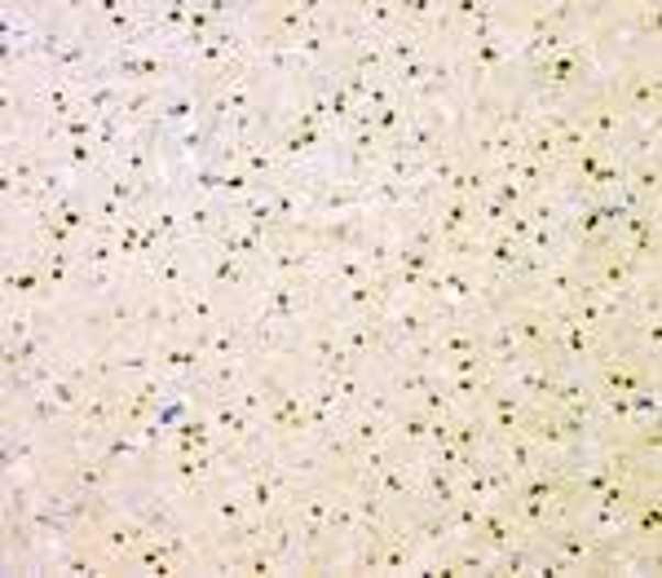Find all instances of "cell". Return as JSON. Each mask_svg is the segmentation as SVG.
<instances>
[{
  "label": "cell",
  "instance_id": "6da1fadb",
  "mask_svg": "<svg viewBox=\"0 0 662 578\" xmlns=\"http://www.w3.org/2000/svg\"><path fill=\"white\" fill-rule=\"evenodd\" d=\"M93 552H98V560H102V569L107 574H133V556H137V547L151 538V530L142 525V521H133L129 512H120V508H102L98 512V521L80 534Z\"/></svg>",
  "mask_w": 662,
  "mask_h": 578
},
{
  "label": "cell",
  "instance_id": "7a4b0ae2",
  "mask_svg": "<svg viewBox=\"0 0 662 578\" xmlns=\"http://www.w3.org/2000/svg\"><path fill=\"white\" fill-rule=\"evenodd\" d=\"M609 98L627 115H662V71L658 58H631L609 71Z\"/></svg>",
  "mask_w": 662,
  "mask_h": 578
},
{
  "label": "cell",
  "instance_id": "3957f363",
  "mask_svg": "<svg viewBox=\"0 0 662 578\" xmlns=\"http://www.w3.org/2000/svg\"><path fill=\"white\" fill-rule=\"evenodd\" d=\"M380 327H385L389 354H402L407 345H416V341H424V336L438 332V310H433L424 297H398V301L385 305ZM389 354H385V358H389Z\"/></svg>",
  "mask_w": 662,
  "mask_h": 578
},
{
  "label": "cell",
  "instance_id": "277c9868",
  "mask_svg": "<svg viewBox=\"0 0 662 578\" xmlns=\"http://www.w3.org/2000/svg\"><path fill=\"white\" fill-rule=\"evenodd\" d=\"M504 319L512 323V332H517V341H521L526 354L556 363V323H552V310H543L534 301H508Z\"/></svg>",
  "mask_w": 662,
  "mask_h": 578
},
{
  "label": "cell",
  "instance_id": "5b68a950",
  "mask_svg": "<svg viewBox=\"0 0 662 578\" xmlns=\"http://www.w3.org/2000/svg\"><path fill=\"white\" fill-rule=\"evenodd\" d=\"M495 380H499L504 389H512L517 398H526L530 407H548V402H552V389H556V380H561V363L526 354L517 367H508V371L495 376Z\"/></svg>",
  "mask_w": 662,
  "mask_h": 578
},
{
  "label": "cell",
  "instance_id": "8992f818",
  "mask_svg": "<svg viewBox=\"0 0 662 578\" xmlns=\"http://www.w3.org/2000/svg\"><path fill=\"white\" fill-rule=\"evenodd\" d=\"M98 367H102V380H115V385H124V389L159 371L151 341H129V345L107 349V354H98Z\"/></svg>",
  "mask_w": 662,
  "mask_h": 578
},
{
  "label": "cell",
  "instance_id": "52a82bcc",
  "mask_svg": "<svg viewBox=\"0 0 662 578\" xmlns=\"http://www.w3.org/2000/svg\"><path fill=\"white\" fill-rule=\"evenodd\" d=\"M526 415H530V402L517 398L512 389H504L499 380H490V389H486V398H482V420H486V429H490V442L517 433V429L526 424Z\"/></svg>",
  "mask_w": 662,
  "mask_h": 578
},
{
  "label": "cell",
  "instance_id": "ba28073f",
  "mask_svg": "<svg viewBox=\"0 0 662 578\" xmlns=\"http://www.w3.org/2000/svg\"><path fill=\"white\" fill-rule=\"evenodd\" d=\"M256 376V363L243 354V358H208L203 371H199V389L203 398H234L243 385H252Z\"/></svg>",
  "mask_w": 662,
  "mask_h": 578
},
{
  "label": "cell",
  "instance_id": "9c48e42d",
  "mask_svg": "<svg viewBox=\"0 0 662 578\" xmlns=\"http://www.w3.org/2000/svg\"><path fill=\"white\" fill-rule=\"evenodd\" d=\"M367 486H376V490L394 503L398 516L420 503V468H416V459H402V455H398V459H394L389 468H380V477L367 481Z\"/></svg>",
  "mask_w": 662,
  "mask_h": 578
},
{
  "label": "cell",
  "instance_id": "30bf717a",
  "mask_svg": "<svg viewBox=\"0 0 662 578\" xmlns=\"http://www.w3.org/2000/svg\"><path fill=\"white\" fill-rule=\"evenodd\" d=\"M155 363L168 380H199L208 358L190 345V332H181V336H159L155 341Z\"/></svg>",
  "mask_w": 662,
  "mask_h": 578
},
{
  "label": "cell",
  "instance_id": "8fae6325",
  "mask_svg": "<svg viewBox=\"0 0 662 578\" xmlns=\"http://www.w3.org/2000/svg\"><path fill=\"white\" fill-rule=\"evenodd\" d=\"M429 424L433 415H424L416 402H402V411L389 420V442L402 459H420L429 451Z\"/></svg>",
  "mask_w": 662,
  "mask_h": 578
},
{
  "label": "cell",
  "instance_id": "7c38bea8",
  "mask_svg": "<svg viewBox=\"0 0 662 578\" xmlns=\"http://www.w3.org/2000/svg\"><path fill=\"white\" fill-rule=\"evenodd\" d=\"M341 323V345L358 358V363H380L385 354H389V345H385V327H380V319H336Z\"/></svg>",
  "mask_w": 662,
  "mask_h": 578
},
{
  "label": "cell",
  "instance_id": "4fadbf2b",
  "mask_svg": "<svg viewBox=\"0 0 662 578\" xmlns=\"http://www.w3.org/2000/svg\"><path fill=\"white\" fill-rule=\"evenodd\" d=\"M159 102H164V89H159V85H124L120 120H124L133 133H142V129H151V124H155Z\"/></svg>",
  "mask_w": 662,
  "mask_h": 578
},
{
  "label": "cell",
  "instance_id": "5bb4252c",
  "mask_svg": "<svg viewBox=\"0 0 662 578\" xmlns=\"http://www.w3.org/2000/svg\"><path fill=\"white\" fill-rule=\"evenodd\" d=\"M622 159V155H618ZM627 164V190L644 203V208H658V194H662V155H640V159H622Z\"/></svg>",
  "mask_w": 662,
  "mask_h": 578
},
{
  "label": "cell",
  "instance_id": "9a60e30c",
  "mask_svg": "<svg viewBox=\"0 0 662 578\" xmlns=\"http://www.w3.org/2000/svg\"><path fill=\"white\" fill-rule=\"evenodd\" d=\"M376 173L389 177V181H398V186H420L424 181V155H416L402 142H389L385 155H380V164H376Z\"/></svg>",
  "mask_w": 662,
  "mask_h": 578
},
{
  "label": "cell",
  "instance_id": "2e32d148",
  "mask_svg": "<svg viewBox=\"0 0 662 578\" xmlns=\"http://www.w3.org/2000/svg\"><path fill=\"white\" fill-rule=\"evenodd\" d=\"M416 565H420V547H416V538L394 521V530L385 534V547H380V574L398 578V574H416Z\"/></svg>",
  "mask_w": 662,
  "mask_h": 578
},
{
  "label": "cell",
  "instance_id": "e0dca14e",
  "mask_svg": "<svg viewBox=\"0 0 662 578\" xmlns=\"http://www.w3.org/2000/svg\"><path fill=\"white\" fill-rule=\"evenodd\" d=\"M318 278H322V287H350V282H367L376 274H372V265H367L363 252H327Z\"/></svg>",
  "mask_w": 662,
  "mask_h": 578
},
{
  "label": "cell",
  "instance_id": "ac0fdd59",
  "mask_svg": "<svg viewBox=\"0 0 662 578\" xmlns=\"http://www.w3.org/2000/svg\"><path fill=\"white\" fill-rule=\"evenodd\" d=\"M354 14L367 27V36H376V41L402 32V5L398 0H354Z\"/></svg>",
  "mask_w": 662,
  "mask_h": 578
},
{
  "label": "cell",
  "instance_id": "d6986e66",
  "mask_svg": "<svg viewBox=\"0 0 662 578\" xmlns=\"http://www.w3.org/2000/svg\"><path fill=\"white\" fill-rule=\"evenodd\" d=\"M181 301H186V323H190V327H212V323H221V319L230 314L225 297H221V292H212L208 282H195Z\"/></svg>",
  "mask_w": 662,
  "mask_h": 578
},
{
  "label": "cell",
  "instance_id": "ffe728a7",
  "mask_svg": "<svg viewBox=\"0 0 662 578\" xmlns=\"http://www.w3.org/2000/svg\"><path fill=\"white\" fill-rule=\"evenodd\" d=\"M239 168H243V173H252L265 190L291 173V168L283 164V155L274 151V142H247V151H243V164H239Z\"/></svg>",
  "mask_w": 662,
  "mask_h": 578
},
{
  "label": "cell",
  "instance_id": "44dd1931",
  "mask_svg": "<svg viewBox=\"0 0 662 578\" xmlns=\"http://www.w3.org/2000/svg\"><path fill=\"white\" fill-rule=\"evenodd\" d=\"M433 212V221H438V234H442V243L446 238H455V234H477V216H473V199H446V194H438V203L429 208Z\"/></svg>",
  "mask_w": 662,
  "mask_h": 578
},
{
  "label": "cell",
  "instance_id": "7402d4cb",
  "mask_svg": "<svg viewBox=\"0 0 662 578\" xmlns=\"http://www.w3.org/2000/svg\"><path fill=\"white\" fill-rule=\"evenodd\" d=\"M490 451L517 473V477H526V473H534L539 464H543V455H539V446L517 429V433H508V437H499V442H490Z\"/></svg>",
  "mask_w": 662,
  "mask_h": 578
},
{
  "label": "cell",
  "instance_id": "603a6c76",
  "mask_svg": "<svg viewBox=\"0 0 662 578\" xmlns=\"http://www.w3.org/2000/svg\"><path fill=\"white\" fill-rule=\"evenodd\" d=\"M354 411H367V415H376V420H394L398 411H402V398L385 385V376L376 371V363H372V376H367V389H363V402L354 407Z\"/></svg>",
  "mask_w": 662,
  "mask_h": 578
},
{
  "label": "cell",
  "instance_id": "cb8c5ba5",
  "mask_svg": "<svg viewBox=\"0 0 662 578\" xmlns=\"http://www.w3.org/2000/svg\"><path fill=\"white\" fill-rule=\"evenodd\" d=\"M345 433L354 437L358 451L385 446V442H389V420H376V415H367V411H350V415H345Z\"/></svg>",
  "mask_w": 662,
  "mask_h": 578
},
{
  "label": "cell",
  "instance_id": "d4e9b609",
  "mask_svg": "<svg viewBox=\"0 0 662 578\" xmlns=\"http://www.w3.org/2000/svg\"><path fill=\"white\" fill-rule=\"evenodd\" d=\"M442 389L451 393L455 407H482V398L490 389V376H442Z\"/></svg>",
  "mask_w": 662,
  "mask_h": 578
},
{
  "label": "cell",
  "instance_id": "484cf974",
  "mask_svg": "<svg viewBox=\"0 0 662 578\" xmlns=\"http://www.w3.org/2000/svg\"><path fill=\"white\" fill-rule=\"evenodd\" d=\"M631 402V429L636 424H662V389L658 385H640L636 393H627Z\"/></svg>",
  "mask_w": 662,
  "mask_h": 578
},
{
  "label": "cell",
  "instance_id": "4316f807",
  "mask_svg": "<svg viewBox=\"0 0 662 578\" xmlns=\"http://www.w3.org/2000/svg\"><path fill=\"white\" fill-rule=\"evenodd\" d=\"M107 265H124V260H120L115 238H98V234H89V238L80 243V269H107Z\"/></svg>",
  "mask_w": 662,
  "mask_h": 578
},
{
  "label": "cell",
  "instance_id": "83f0119b",
  "mask_svg": "<svg viewBox=\"0 0 662 578\" xmlns=\"http://www.w3.org/2000/svg\"><path fill=\"white\" fill-rule=\"evenodd\" d=\"M407 120H411V107L398 98L394 107H385V111H376V137L389 146V142H398L402 137V129H407Z\"/></svg>",
  "mask_w": 662,
  "mask_h": 578
},
{
  "label": "cell",
  "instance_id": "f1b7e54d",
  "mask_svg": "<svg viewBox=\"0 0 662 578\" xmlns=\"http://www.w3.org/2000/svg\"><path fill=\"white\" fill-rule=\"evenodd\" d=\"M442 260H451V265H477L482 260V234H455V238H446L442 243Z\"/></svg>",
  "mask_w": 662,
  "mask_h": 578
},
{
  "label": "cell",
  "instance_id": "f546056e",
  "mask_svg": "<svg viewBox=\"0 0 662 578\" xmlns=\"http://www.w3.org/2000/svg\"><path fill=\"white\" fill-rule=\"evenodd\" d=\"M394 265H402V269H416V274H438L442 256H438V252H420V247H407V243H398V260H394Z\"/></svg>",
  "mask_w": 662,
  "mask_h": 578
},
{
  "label": "cell",
  "instance_id": "4dcf8cb0",
  "mask_svg": "<svg viewBox=\"0 0 662 578\" xmlns=\"http://www.w3.org/2000/svg\"><path fill=\"white\" fill-rule=\"evenodd\" d=\"M438 376H490V367L482 354H464V358H446L438 367Z\"/></svg>",
  "mask_w": 662,
  "mask_h": 578
},
{
  "label": "cell",
  "instance_id": "1f68e13d",
  "mask_svg": "<svg viewBox=\"0 0 662 578\" xmlns=\"http://www.w3.org/2000/svg\"><path fill=\"white\" fill-rule=\"evenodd\" d=\"M394 102H398V89H394L389 76H385V80H367V98H363L367 111H385V107H394Z\"/></svg>",
  "mask_w": 662,
  "mask_h": 578
},
{
  "label": "cell",
  "instance_id": "d6a6232c",
  "mask_svg": "<svg viewBox=\"0 0 662 578\" xmlns=\"http://www.w3.org/2000/svg\"><path fill=\"white\" fill-rule=\"evenodd\" d=\"M98 120H102V115H89V111H80V115H71V120L63 124V133H67V142H98Z\"/></svg>",
  "mask_w": 662,
  "mask_h": 578
},
{
  "label": "cell",
  "instance_id": "836d02e7",
  "mask_svg": "<svg viewBox=\"0 0 662 578\" xmlns=\"http://www.w3.org/2000/svg\"><path fill=\"white\" fill-rule=\"evenodd\" d=\"M490 199H499L508 212H521V208H526V190H521L517 181H495V186H490Z\"/></svg>",
  "mask_w": 662,
  "mask_h": 578
}]
</instances>
